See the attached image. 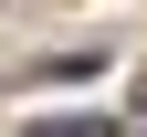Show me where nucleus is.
Returning a JSON list of instances; mask_svg holds the SVG:
<instances>
[{
  "instance_id": "1",
  "label": "nucleus",
  "mask_w": 147,
  "mask_h": 137,
  "mask_svg": "<svg viewBox=\"0 0 147 137\" xmlns=\"http://www.w3.org/2000/svg\"><path fill=\"white\" fill-rule=\"evenodd\" d=\"M32 137H105V127H95V116H74V127H32Z\"/></svg>"
}]
</instances>
